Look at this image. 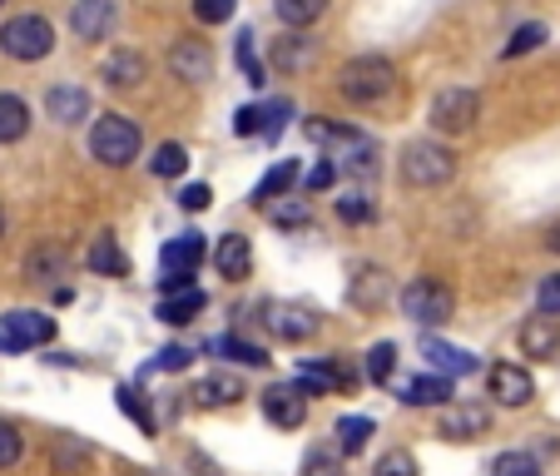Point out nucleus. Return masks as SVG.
<instances>
[{
  "label": "nucleus",
  "instance_id": "nucleus-1",
  "mask_svg": "<svg viewBox=\"0 0 560 476\" xmlns=\"http://www.w3.org/2000/svg\"><path fill=\"white\" fill-rule=\"evenodd\" d=\"M392 85H397V70H392V60H382V55H358V60H348L338 74V90L352 105H377V100L392 95Z\"/></svg>",
  "mask_w": 560,
  "mask_h": 476
},
{
  "label": "nucleus",
  "instance_id": "nucleus-2",
  "mask_svg": "<svg viewBox=\"0 0 560 476\" xmlns=\"http://www.w3.org/2000/svg\"><path fill=\"white\" fill-rule=\"evenodd\" d=\"M139 125L125 115H100L95 129H90V149H95L100 164H109V170H125V164H135L139 159Z\"/></svg>",
  "mask_w": 560,
  "mask_h": 476
},
{
  "label": "nucleus",
  "instance_id": "nucleus-3",
  "mask_svg": "<svg viewBox=\"0 0 560 476\" xmlns=\"http://www.w3.org/2000/svg\"><path fill=\"white\" fill-rule=\"evenodd\" d=\"M0 50L11 55V60H21V65L45 60V55L55 50L50 21H45V15H15V21H5V31H0Z\"/></svg>",
  "mask_w": 560,
  "mask_h": 476
},
{
  "label": "nucleus",
  "instance_id": "nucleus-4",
  "mask_svg": "<svg viewBox=\"0 0 560 476\" xmlns=\"http://www.w3.org/2000/svg\"><path fill=\"white\" fill-rule=\"evenodd\" d=\"M456 174V159L452 149H442L436 139H417V144L402 149V179L417 184V189H436Z\"/></svg>",
  "mask_w": 560,
  "mask_h": 476
},
{
  "label": "nucleus",
  "instance_id": "nucleus-5",
  "mask_svg": "<svg viewBox=\"0 0 560 476\" xmlns=\"http://www.w3.org/2000/svg\"><path fill=\"white\" fill-rule=\"evenodd\" d=\"M203 264V239L199 233H179L164 244L159 254V293H179V288H194V268Z\"/></svg>",
  "mask_w": 560,
  "mask_h": 476
},
{
  "label": "nucleus",
  "instance_id": "nucleus-6",
  "mask_svg": "<svg viewBox=\"0 0 560 476\" xmlns=\"http://www.w3.org/2000/svg\"><path fill=\"white\" fill-rule=\"evenodd\" d=\"M397 303H402V313L412 317V323H422V328H432V323H446L456 307L452 288L436 283V278H412V283L397 293Z\"/></svg>",
  "mask_w": 560,
  "mask_h": 476
},
{
  "label": "nucleus",
  "instance_id": "nucleus-7",
  "mask_svg": "<svg viewBox=\"0 0 560 476\" xmlns=\"http://www.w3.org/2000/svg\"><path fill=\"white\" fill-rule=\"evenodd\" d=\"M55 338V323L35 307H15V313L0 317V348L11 352H25V348H45Z\"/></svg>",
  "mask_w": 560,
  "mask_h": 476
},
{
  "label": "nucleus",
  "instance_id": "nucleus-8",
  "mask_svg": "<svg viewBox=\"0 0 560 476\" xmlns=\"http://www.w3.org/2000/svg\"><path fill=\"white\" fill-rule=\"evenodd\" d=\"M481 115V100H476V90H442V95L432 100V125L442 129V135H466L471 129V119Z\"/></svg>",
  "mask_w": 560,
  "mask_h": 476
},
{
  "label": "nucleus",
  "instance_id": "nucleus-9",
  "mask_svg": "<svg viewBox=\"0 0 560 476\" xmlns=\"http://www.w3.org/2000/svg\"><path fill=\"white\" fill-rule=\"evenodd\" d=\"M303 397H307V392L298 387V382H278V387L264 392V417L273 427H288V432H293V427H303V417H307Z\"/></svg>",
  "mask_w": 560,
  "mask_h": 476
},
{
  "label": "nucleus",
  "instance_id": "nucleus-10",
  "mask_svg": "<svg viewBox=\"0 0 560 476\" xmlns=\"http://www.w3.org/2000/svg\"><path fill=\"white\" fill-rule=\"evenodd\" d=\"M491 382V397H497L501 407H526L530 397H536V382H530L526 368H516V362H497V368L487 372Z\"/></svg>",
  "mask_w": 560,
  "mask_h": 476
},
{
  "label": "nucleus",
  "instance_id": "nucleus-11",
  "mask_svg": "<svg viewBox=\"0 0 560 476\" xmlns=\"http://www.w3.org/2000/svg\"><path fill=\"white\" fill-rule=\"evenodd\" d=\"M521 352H526V358H540V362L560 358V317L556 313L526 317V323H521Z\"/></svg>",
  "mask_w": 560,
  "mask_h": 476
},
{
  "label": "nucleus",
  "instance_id": "nucleus-12",
  "mask_svg": "<svg viewBox=\"0 0 560 476\" xmlns=\"http://www.w3.org/2000/svg\"><path fill=\"white\" fill-rule=\"evenodd\" d=\"M491 427V413L481 403H442V437L452 442H471Z\"/></svg>",
  "mask_w": 560,
  "mask_h": 476
},
{
  "label": "nucleus",
  "instance_id": "nucleus-13",
  "mask_svg": "<svg viewBox=\"0 0 560 476\" xmlns=\"http://www.w3.org/2000/svg\"><path fill=\"white\" fill-rule=\"evenodd\" d=\"M70 31L80 35V40H105V35L115 31V0H74Z\"/></svg>",
  "mask_w": 560,
  "mask_h": 476
},
{
  "label": "nucleus",
  "instance_id": "nucleus-14",
  "mask_svg": "<svg viewBox=\"0 0 560 476\" xmlns=\"http://www.w3.org/2000/svg\"><path fill=\"white\" fill-rule=\"evenodd\" d=\"M417 348H422V358L432 362L442 378H471V372H481V362H476L471 352H466V348H452V343H442V338H422Z\"/></svg>",
  "mask_w": 560,
  "mask_h": 476
},
{
  "label": "nucleus",
  "instance_id": "nucleus-15",
  "mask_svg": "<svg viewBox=\"0 0 560 476\" xmlns=\"http://www.w3.org/2000/svg\"><path fill=\"white\" fill-rule=\"evenodd\" d=\"M268 328H273L283 343H303L317 333V317L298 303H268Z\"/></svg>",
  "mask_w": 560,
  "mask_h": 476
},
{
  "label": "nucleus",
  "instance_id": "nucleus-16",
  "mask_svg": "<svg viewBox=\"0 0 560 476\" xmlns=\"http://www.w3.org/2000/svg\"><path fill=\"white\" fill-rule=\"evenodd\" d=\"M170 70L179 74V80H189V85H199V80H209L213 60H209V45L203 40H179L170 50Z\"/></svg>",
  "mask_w": 560,
  "mask_h": 476
},
{
  "label": "nucleus",
  "instance_id": "nucleus-17",
  "mask_svg": "<svg viewBox=\"0 0 560 476\" xmlns=\"http://www.w3.org/2000/svg\"><path fill=\"white\" fill-rule=\"evenodd\" d=\"M397 397L402 403H412V407H442V403H452V378H407V382H397Z\"/></svg>",
  "mask_w": 560,
  "mask_h": 476
},
{
  "label": "nucleus",
  "instance_id": "nucleus-18",
  "mask_svg": "<svg viewBox=\"0 0 560 476\" xmlns=\"http://www.w3.org/2000/svg\"><path fill=\"white\" fill-rule=\"evenodd\" d=\"M45 109H50V119H60V125H80V119L90 115L85 85H55L50 95H45Z\"/></svg>",
  "mask_w": 560,
  "mask_h": 476
},
{
  "label": "nucleus",
  "instance_id": "nucleus-19",
  "mask_svg": "<svg viewBox=\"0 0 560 476\" xmlns=\"http://www.w3.org/2000/svg\"><path fill=\"white\" fill-rule=\"evenodd\" d=\"M199 313H203V293H199V288H179V293H164V303H159V317H164L170 328H184V323H194Z\"/></svg>",
  "mask_w": 560,
  "mask_h": 476
},
{
  "label": "nucleus",
  "instance_id": "nucleus-20",
  "mask_svg": "<svg viewBox=\"0 0 560 476\" xmlns=\"http://www.w3.org/2000/svg\"><path fill=\"white\" fill-rule=\"evenodd\" d=\"M213 264H219L223 278H244L248 268H254V248H248V239L229 233V239L219 244V254H213Z\"/></svg>",
  "mask_w": 560,
  "mask_h": 476
},
{
  "label": "nucleus",
  "instance_id": "nucleus-21",
  "mask_svg": "<svg viewBox=\"0 0 560 476\" xmlns=\"http://www.w3.org/2000/svg\"><path fill=\"white\" fill-rule=\"evenodd\" d=\"M203 407H229V403H238L244 397V382L233 378V372H213V378H203L199 382V392H194Z\"/></svg>",
  "mask_w": 560,
  "mask_h": 476
},
{
  "label": "nucleus",
  "instance_id": "nucleus-22",
  "mask_svg": "<svg viewBox=\"0 0 560 476\" xmlns=\"http://www.w3.org/2000/svg\"><path fill=\"white\" fill-rule=\"evenodd\" d=\"M31 129V105L21 95H0V144H15Z\"/></svg>",
  "mask_w": 560,
  "mask_h": 476
},
{
  "label": "nucleus",
  "instance_id": "nucleus-23",
  "mask_svg": "<svg viewBox=\"0 0 560 476\" xmlns=\"http://www.w3.org/2000/svg\"><path fill=\"white\" fill-rule=\"evenodd\" d=\"M293 179H298V159H278L273 170H268L264 179H258L254 204H258V209H264L268 199H278V194H288V189H293Z\"/></svg>",
  "mask_w": 560,
  "mask_h": 476
},
{
  "label": "nucleus",
  "instance_id": "nucleus-24",
  "mask_svg": "<svg viewBox=\"0 0 560 476\" xmlns=\"http://www.w3.org/2000/svg\"><path fill=\"white\" fill-rule=\"evenodd\" d=\"M85 264L95 268V274H109V278H125V274H129V258L115 248V239H109V233H100L95 244H90Z\"/></svg>",
  "mask_w": 560,
  "mask_h": 476
},
{
  "label": "nucleus",
  "instance_id": "nucleus-25",
  "mask_svg": "<svg viewBox=\"0 0 560 476\" xmlns=\"http://www.w3.org/2000/svg\"><path fill=\"white\" fill-rule=\"evenodd\" d=\"M273 11H278V21H283V25H293V31H307L317 15L328 11V0H273Z\"/></svg>",
  "mask_w": 560,
  "mask_h": 476
},
{
  "label": "nucleus",
  "instance_id": "nucleus-26",
  "mask_svg": "<svg viewBox=\"0 0 560 476\" xmlns=\"http://www.w3.org/2000/svg\"><path fill=\"white\" fill-rule=\"evenodd\" d=\"M372 432H377V422H372V417H342V422H338V452L342 456H358L362 446L372 442Z\"/></svg>",
  "mask_w": 560,
  "mask_h": 476
},
{
  "label": "nucleus",
  "instance_id": "nucleus-27",
  "mask_svg": "<svg viewBox=\"0 0 560 476\" xmlns=\"http://www.w3.org/2000/svg\"><path fill=\"white\" fill-rule=\"evenodd\" d=\"M105 80L109 85H139L144 80V60H139L135 50H119L105 60Z\"/></svg>",
  "mask_w": 560,
  "mask_h": 476
},
{
  "label": "nucleus",
  "instance_id": "nucleus-28",
  "mask_svg": "<svg viewBox=\"0 0 560 476\" xmlns=\"http://www.w3.org/2000/svg\"><path fill=\"white\" fill-rule=\"evenodd\" d=\"M149 170H154L159 179H179V174L189 170V149H184V144H159Z\"/></svg>",
  "mask_w": 560,
  "mask_h": 476
},
{
  "label": "nucleus",
  "instance_id": "nucleus-29",
  "mask_svg": "<svg viewBox=\"0 0 560 476\" xmlns=\"http://www.w3.org/2000/svg\"><path fill=\"white\" fill-rule=\"evenodd\" d=\"M387 293H392V288H387V274H377V268L358 274V283H352V303H362V307H377Z\"/></svg>",
  "mask_w": 560,
  "mask_h": 476
},
{
  "label": "nucleus",
  "instance_id": "nucleus-30",
  "mask_svg": "<svg viewBox=\"0 0 560 476\" xmlns=\"http://www.w3.org/2000/svg\"><path fill=\"white\" fill-rule=\"evenodd\" d=\"M392 368H397V348H392V343H377V348H368V362H362V372H368L372 382H392Z\"/></svg>",
  "mask_w": 560,
  "mask_h": 476
},
{
  "label": "nucleus",
  "instance_id": "nucleus-31",
  "mask_svg": "<svg viewBox=\"0 0 560 476\" xmlns=\"http://www.w3.org/2000/svg\"><path fill=\"white\" fill-rule=\"evenodd\" d=\"M288 115H293V105L288 100H273V105H258V135L264 139H278L288 125Z\"/></svg>",
  "mask_w": 560,
  "mask_h": 476
},
{
  "label": "nucleus",
  "instance_id": "nucleus-32",
  "mask_svg": "<svg viewBox=\"0 0 560 476\" xmlns=\"http://www.w3.org/2000/svg\"><path fill=\"white\" fill-rule=\"evenodd\" d=\"M491 476H540V466H536V456H526V452H501L497 462H491Z\"/></svg>",
  "mask_w": 560,
  "mask_h": 476
},
{
  "label": "nucleus",
  "instance_id": "nucleus-33",
  "mask_svg": "<svg viewBox=\"0 0 560 476\" xmlns=\"http://www.w3.org/2000/svg\"><path fill=\"white\" fill-rule=\"evenodd\" d=\"M209 348H213V352H229V358H244L248 368H264V362H268V352L258 348V343H238V338H213Z\"/></svg>",
  "mask_w": 560,
  "mask_h": 476
},
{
  "label": "nucleus",
  "instance_id": "nucleus-34",
  "mask_svg": "<svg viewBox=\"0 0 560 476\" xmlns=\"http://www.w3.org/2000/svg\"><path fill=\"white\" fill-rule=\"evenodd\" d=\"M119 413H129L139 422V432H154V417H149L144 407V392L139 387H119Z\"/></svg>",
  "mask_w": 560,
  "mask_h": 476
},
{
  "label": "nucleus",
  "instance_id": "nucleus-35",
  "mask_svg": "<svg viewBox=\"0 0 560 476\" xmlns=\"http://www.w3.org/2000/svg\"><path fill=\"white\" fill-rule=\"evenodd\" d=\"M233 55H238V70H244V80H248V85H264V65H258V50H254V35H238V50H233Z\"/></svg>",
  "mask_w": 560,
  "mask_h": 476
},
{
  "label": "nucleus",
  "instance_id": "nucleus-36",
  "mask_svg": "<svg viewBox=\"0 0 560 476\" xmlns=\"http://www.w3.org/2000/svg\"><path fill=\"white\" fill-rule=\"evenodd\" d=\"M372 476H417V456L397 446V452H387L377 466H372Z\"/></svg>",
  "mask_w": 560,
  "mask_h": 476
},
{
  "label": "nucleus",
  "instance_id": "nucleus-37",
  "mask_svg": "<svg viewBox=\"0 0 560 476\" xmlns=\"http://www.w3.org/2000/svg\"><path fill=\"white\" fill-rule=\"evenodd\" d=\"M536 45H546V25H521V31L511 35V45H506V60H516V55L536 50Z\"/></svg>",
  "mask_w": 560,
  "mask_h": 476
},
{
  "label": "nucleus",
  "instance_id": "nucleus-38",
  "mask_svg": "<svg viewBox=\"0 0 560 476\" xmlns=\"http://www.w3.org/2000/svg\"><path fill=\"white\" fill-rule=\"evenodd\" d=\"M194 15L203 25H223V21H233V0H194Z\"/></svg>",
  "mask_w": 560,
  "mask_h": 476
},
{
  "label": "nucleus",
  "instance_id": "nucleus-39",
  "mask_svg": "<svg viewBox=\"0 0 560 476\" xmlns=\"http://www.w3.org/2000/svg\"><path fill=\"white\" fill-rule=\"evenodd\" d=\"M338 456H342V452H323V446H317V452H307L303 476H342V472H338Z\"/></svg>",
  "mask_w": 560,
  "mask_h": 476
},
{
  "label": "nucleus",
  "instance_id": "nucleus-40",
  "mask_svg": "<svg viewBox=\"0 0 560 476\" xmlns=\"http://www.w3.org/2000/svg\"><path fill=\"white\" fill-rule=\"evenodd\" d=\"M338 219L342 223H368L372 219V204L362 199V194H348V199H338Z\"/></svg>",
  "mask_w": 560,
  "mask_h": 476
},
{
  "label": "nucleus",
  "instance_id": "nucleus-41",
  "mask_svg": "<svg viewBox=\"0 0 560 476\" xmlns=\"http://www.w3.org/2000/svg\"><path fill=\"white\" fill-rule=\"evenodd\" d=\"M536 303H540V313H556V317H560V274L540 278V288H536Z\"/></svg>",
  "mask_w": 560,
  "mask_h": 476
},
{
  "label": "nucleus",
  "instance_id": "nucleus-42",
  "mask_svg": "<svg viewBox=\"0 0 560 476\" xmlns=\"http://www.w3.org/2000/svg\"><path fill=\"white\" fill-rule=\"evenodd\" d=\"M332 179H338V164H332V159L323 154V159H317V164H313V174H307V194H323Z\"/></svg>",
  "mask_w": 560,
  "mask_h": 476
},
{
  "label": "nucleus",
  "instance_id": "nucleus-43",
  "mask_svg": "<svg viewBox=\"0 0 560 476\" xmlns=\"http://www.w3.org/2000/svg\"><path fill=\"white\" fill-rule=\"evenodd\" d=\"M21 462V432L11 422H0V466H15Z\"/></svg>",
  "mask_w": 560,
  "mask_h": 476
},
{
  "label": "nucleus",
  "instance_id": "nucleus-44",
  "mask_svg": "<svg viewBox=\"0 0 560 476\" xmlns=\"http://www.w3.org/2000/svg\"><path fill=\"white\" fill-rule=\"evenodd\" d=\"M179 204L189 213H199V209H209V204H213V189H209V184H189V189L179 194Z\"/></svg>",
  "mask_w": 560,
  "mask_h": 476
},
{
  "label": "nucleus",
  "instance_id": "nucleus-45",
  "mask_svg": "<svg viewBox=\"0 0 560 476\" xmlns=\"http://www.w3.org/2000/svg\"><path fill=\"white\" fill-rule=\"evenodd\" d=\"M189 358H194L189 348H164V352H159L154 368H164V372H184V368H189Z\"/></svg>",
  "mask_w": 560,
  "mask_h": 476
},
{
  "label": "nucleus",
  "instance_id": "nucleus-46",
  "mask_svg": "<svg viewBox=\"0 0 560 476\" xmlns=\"http://www.w3.org/2000/svg\"><path fill=\"white\" fill-rule=\"evenodd\" d=\"M233 135H238V139L258 135V105H248V109H238V115H233Z\"/></svg>",
  "mask_w": 560,
  "mask_h": 476
},
{
  "label": "nucleus",
  "instance_id": "nucleus-47",
  "mask_svg": "<svg viewBox=\"0 0 560 476\" xmlns=\"http://www.w3.org/2000/svg\"><path fill=\"white\" fill-rule=\"evenodd\" d=\"M273 223L278 229H298V223H307V209H278Z\"/></svg>",
  "mask_w": 560,
  "mask_h": 476
},
{
  "label": "nucleus",
  "instance_id": "nucleus-48",
  "mask_svg": "<svg viewBox=\"0 0 560 476\" xmlns=\"http://www.w3.org/2000/svg\"><path fill=\"white\" fill-rule=\"evenodd\" d=\"M546 244H550V248H556V254H560V223H556V229H550V239H546Z\"/></svg>",
  "mask_w": 560,
  "mask_h": 476
},
{
  "label": "nucleus",
  "instance_id": "nucleus-49",
  "mask_svg": "<svg viewBox=\"0 0 560 476\" xmlns=\"http://www.w3.org/2000/svg\"><path fill=\"white\" fill-rule=\"evenodd\" d=\"M0 229H5V213H0Z\"/></svg>",
  "mask_w": 560,
  "mask_h": 476
}]
</instances>
